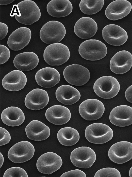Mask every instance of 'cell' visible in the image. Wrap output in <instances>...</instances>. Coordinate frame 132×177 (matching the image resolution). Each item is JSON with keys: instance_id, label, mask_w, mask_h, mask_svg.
<instances>
[{"instance_id": "obj_18", "label": "cell", "mask_w": 132, "mask_h": 177, "mask_svg": "<svg viewBox=\"0 0 132 177\" xmlns=\"http://www.w3.org/2000/svg\"><path fill=\"white\" fill-rule=\"evenodd\" d=\"M132 108L126 105H121L114 108L111 111L109 119L111 123L119 127H125L132 123Z\"/></svg>"}, {"instance_id": "obj_21", "label": "cell", "mask_w": 132, "mask_h": 177, "mask_svg": "<svg viewBox=\"0 0 132 177\" xmlns=\"http://www.w3.org/2000/svg\"><path fill=\"white\" fill-rule=\"evenodd\" d=\"M60 78L59 73L55 68L46 67L39 70L36 73L35 79L39 86L51 88L57 84Z\"/></svg>"}, {"instance_id": "obj_2", "label": "cell", "mask_w": 132, "mask_h": 177, "mask_svg": "<svg viewBox=\"0 0 132 177\" xmlns=\"http://www.w3.org/2000/svg\"><path fill=\"white\" fill-rule=\"evenodd\" d=\"M78 52L80 56L86 60L97 61L106 56L107 49L105 45L101 41L90 39L84 41L80 44Z\"/></svg>"}, {"instance_id": "obj_17", "label": "cell", "mask_w": 132, "mask_h": 177, "mask_svg": "<svg viewBox=\"0 0 132 177\" xmlns=\"http://www.w3.org/2000/svg\"><path fill=\"white\" fill-rule=\"evenodd\" d=\"M130 3L126 0H117L110 3L106 8L105 14L109 19H119L126 16L131 11Z\"/></svg>"}, {"instance_id": "obj_37", "label": "cell", "mask_w": 132, "mask_h": 177, "mask_svg": "<svg viewBox=\"0 0 132 177\" xmlns=\"http://www.w3.org/2000/svg\"><path fill=\"white\" fill-rule=\"evenodd\" d=\"M14 0H0V5H7L13 2Z\"/></svg>"}, {"instance_id": "obj_19", "label": "cell", "mask_w": 132, "mask_h": 177, "mask_svg": "<svg viewBox=\"0 0 132 177\" xmlns=\"http://www.w3.org/2000/svg\"><path fill=\"white\" fill-rule=\"evenodd\" d=\"M26 75L20 70H13L7 74L2 81L4 88L10 91H19L24 88L26 83Z\"/></svg>"}, {"instance_id": "obj_15", "label": "cell", "mask_w": 132, "mask_h": 177, "mask_svg": "<svg viewBox=\"0 0 132 177\" xmlns=\"http://www.w3.org/2000/svg\"><path fill=\"white\" fill-rule=\"evenodd\" d=\"M31 36L30 29L26 27L19 28L9 36L7 43L9 48L14 51L21 50L29 43Z\"/></svg>"}, {"instance_id": "obj_16", "label": "cell", "mask_w": 132, "mask_h": 177, "mask_svg": "<svg viewBox=\"0 0 132 177\" xmlns=\"http://www.w3.org/2000/svg\"><path fill=\"white\" fill-rule=\"evenodd\" d=\"M49 96L45 90L39 88L34 89L26 95L25 104L28 108L38 110L45 107L48 103Z\"/></svg>"}, {"instance_id": "obj_34", "label": "cell", "mask_w": 132, "mask_h": 177, "mask_svg": "<svg viewBox=\"0 0 132 177\" xmlns=\"http://www.w3.org/2000/svg\"><path fill=\"white\" fill-rule=\"evenodd\" d=\"M60 177H86L85 173L82 171L78 169L72 170L63 174Z\"/></svg>"}, {"instance_id": "obj_30", "label": "cell", "mask_w": 132, "mask_h": 177, "mask_svg": "<svg viewBox=\"0 0 132 177\" xmlns=\"http://www.w3.org/2000/svg\"><path fill=\"white\" fill-rule=\"evenodd\" d=\"M120 172L117 169L113 168L107 167L102 168L97 171L95 177H121Z\"/></svg>"}, {"instance_id": "obj_26", "label": "cell", "mask_w": 132, "mask_h": 177, "mask_svg": "<svg viewBox=\"0 0 132 177\" xmlns=\"http://www.w3.org/2000/svg\"><path fill=\"white\" fill-rule=\"evenodd\" d=\"M46 9L51 16L61 17L69 15L72 11L73 6L68 0H52L47 4Z\"/></svg>"}, {"instance_id": "obj_25", "label": "cell", "mask_w": 132, "mask_h": 177, "mask_svg": "<svg viewBox=\"0 0 132 177\" xmlns=\"http://www.w3.org/2000/svg\"><path fill=\"white\" fill-rule=\"evenodd\" d=\"M55 94L57 100L65 105L75 103L79 100L81 96L80 93L77 89L68 85H63L58 87Z\"/></svg>"}, {"instance_id": "obj_36", "label": "cell", "mask_w": 132, "mask_h": 177, "mask_svg": "<svg viewBox=\"0 0 132 177\" xmlns=\"http://www.w3.org/2000/svg\"><path fill=\"white\" fill-rule=\"evenodd\" d=\"M125 95L128 101L132 103V85L130 86L126 90Z\"/></svg>"}, {"instance_id": "obj_8", "label": "cell", "mask_w": 132, "mask_h": 177, "mask_svg": "<svg viewBox=\"0 0 132 177\" xmlns=\"http://www.w3.org/2000/svg\"><path fill=\"white\" fill-rule=\"evenodd\" d=\"M63 75L66 81L69 84L75 86H82L89 80L90 73L85 67L77 64L66 67L63 71Z\"/></svg>"}, {"instance_id": "obj_31", "label": "cell", "mask_w": 132, "mask_h": 177, "mask_svg": "<svg viewBox=\"0 0 132 177\" xmlns=\"http://www.w3.org/2000/svg\"><path fill=\"white\" fill-rule=\"evenodd\" d=\"M4 177H28L25 171L22 168L18 167L10 168L4 172Z\"/></svg>"}, {"instance_id": "obj_14", "label": "cell", "mask_w": 132, "mask_h": 177, "mask_svg": "<svg viewBox=\"0 0 132 177\" xmlns=\"http://www.w3.org/2000/svg\"><path fill=\"white\" fill-rule=\"evenodd\" d=\"M132 65V55L128 51L123 50L116 53L111 59L110 67L114 73L121 74L128 71Z\"/></svg>"}, {"instance_id": "obj_28", "label": "cell", "mask_w": 132, "mask_h": 177, "mask_svg": "<svg viewBox=\"0 0 132 177\" xmlns=\"http://www.w3.org/2000/svg\"><path fill=\"white\" fill-rule=\"evenodd\" d=\"M57 137L62 145L71 146L75 145L78 142L80 136L78 132L76 129L67 127L62 128L58 131Z\"/></svg>"}, {"instance_id": "obj_1", "label": "cell", "mask_w": 132, "mask_h": 177, "mask_svg": "<svg viewBox=\"0 0 132 177\" xmlns=\"http://www.w3.org/2000/svg\"><path fill=\"white\" fill-rule=\"evenodd\" d=\"M16 6V13L14 15L15 19L19 23L30 25L40 19L41 15L40 9L34 1L24 0Z\"/></svg>"}, {"instance_id": "obj_10", "label": "cell", "mask_w": 132, "mask_h": 177, "mask_svg": "<svg viewBox=\"0 0 132 177\" xmlns=\"http://www.w3.org/2000/svg\"><path fill=\"white\" fill-rule=\"evenodd\" d=\"M103 103L96 99H87L80 105L79 112L81 116L88 121L96 120L101 118L105 111Z\"/></svg>"}, {"instance_id": "obj_33", "label": "cell", "mask_w": 132, "mask_h": 177, "mask_svg": "<svg viewBox=\"0 0 132 177\" xmlns=\"http://www.w3.org/2000/svg\"><path fill=\"white\" fill-rule=\"evenodd\" d=\"M0 146L8 144L11 139L10 135L9 132L4 128L0 127Z\"/></svg>"}, {"instance_id": "obj_29", "label": "cell", "mask_w": 132, "mask_h": 177, "mask_svg": "<svg viewBox=\"0 0 132 177\" xmlns=\"http://www.w3.org/2000/svg\"><path fill=\"white\" fill-rule=\"evenodd\" d=\"M104 3V0H81L79 6L80 10L84 14H93L102 9Z\"/></svg>"}, {"instance_id": "obj_24", "label": "cell", "mask_w": 132, "mask_h": 177, "mask_svg": "<svg viewBox=\"0 0 132 177\" xmlns=\"http://www.w3.org/2000/svg\"><path fill=\"white\" fill-rule=\"evenodd\" d=\"M39 62L38 57L35 53L27 52L17 55L14 58L13 63L15 67L20 70L27 71L35 68Z\"/></svg>"}, {"instance_id": "obj_22", "label": "cell", "mask_w": 132, "mask_h": 177, "mask_svg": "<svg viewBox=\"0 0 132 177\" xmlns=\"http://www.w3.org/2000/svg\"><path fill=\"white\" fill-rule=\"evenodd\" d=\"M45 116L47 120L56 125L64 124L70 120L71 113L67 108L63 106L55 105L46 110Z\"/></svg>"}, {"instance_id": "obj_32", "label": "cell", "mask_w": 132, "mask_h": 177, "mask_svg": "<svg viewBox=\"0 0 132 177\" xmlns=\"http://www.w3.org/2000/svg\"><path fill=\"white\" fill-rule=\"evenodd\" d=\"M0 64L6 62L9 59L10 55V51L6 46L2 45H0Z\"/></svg>"}, {"instance_id": "obj_38", "label": "cell", "mask_w": 132, "mask_h": 177, "mask_svg": "<svg viewBox=\"0 0 132 177\" xmlns=\"http://www.w3.org/2000/svg\"><path fill=\"white\" fill-rule=\"evenodd\" d=\"M4 162V158L2 153L0 152V168L2 166Z\"/></svg>"}, {"instance_id": "obj_4", "label": "cell", "mask_w": 132, "mask_h": 177, "mask_svg": "<svg viewBox=\"0 0 132 177\" xmlns=\"http://www.w3.org/2000/svg\"><path fill=\"white\" fill-rule=\"evenodd\" d=\"M70 53L68 47L59 43L50 44L45 48L43 58L45 62L51 66H59L67 62Z\"/></svg>"}, {"instance_id": "obj_3", "label": "cell", "mask_w": 132, "mask_h": 177, "mask_svg": "<svg viewBox=\"0 0 132 177\" xmlns=\"http://www.w3.org/2000/svg\"><path fill=\"white\" fill-rule=\"evenodd\" d=\"M66 29L61 22L51 21L46 23L41 28L40 37L41 41L47 44L58 43L64 38Z\"/></svg>"}, {"instance_id": "obj_35", "label": "cell", "mask_w": 132, "mask_h": 177, "mask_svg": "<svg viewBox=\"0 0 132 177\" xmlns=\"http://www.w3.org/2000/svg\"><path fill=\"white\" fill-rule=\"evenodd\" d=\"M8 26L5 24L0 23V40H2L6 36L8 32Z\"/></svg>"}, {"instance_id": "obj_20", "label": "cell", "mask_w": 132, "mask_h": 177, "mask_svg": "<svg viewBox=\"0 0 132 177\" xmlns=\"http://www.w3.org/2000/svg\"><path fill=\"white\" fill-rule=\"evenodd\" d=\"M75 34L82 39L92 37L97 30V25L92 18L88 17H82L76 23L74 27Z\"/></svg>"}, {"instance_id": "obj_13", "label": "cell", "mask_w": 132, "mask_h": 177, "mask_svg": "<svg viewBox=\"0 0 132 177\" xmlns=\"http://www.w3.org/2000/svg\"><path fill=\"white\" fill-rule=\"evenodd\" d=\"M102 36L109 44L119 46L124 44L128 39L127 34L120 26L114 24L107 25L102 30Z\"/></svg>"}, {"instance_id": "obj_39", "label": "cell", "mask_w": 132, "mask_h": 177, "mask_svg": "<svg viewBox=\"0 0 132 177\" xmlns=\"http://www.w3.org/2000/svg\"><path fill=\"white\" fill-rule=\"evenodd\" d=\"M129 175L130 177H132V167H131L129 170Z\"/></svg>"}, {"instance_id": "obj_11", "label": "cell", "mask_w": 132, "mask_h": 177, "mask_svg": "<svg viewBox=\"0 0 132 177\" xmlns=\"http://www.w3.org/2000/svg\"><path fill=\"white\" fill-rule=\"evenodd\" d=\"M132 144L129 142L122 141L113 144L109 148L108 156L113 162L122 164L132 158Z\"/></svg>"}, {"instance_id": "obj_9", "label": "cell", "mask_w": 132, "mask_h": 177, "mask_svg": "<svg viewBox=\"0 0 132 177\" xmlns=\"http://www.w3.org/2000/svg\"><path fill=\"white\" fill-rule=\"evenodd\" d=\"M96 155L91 148L82 146L76 148L71 152L70 159L75 166L82 168L91 167L95 161Z\"/></svg>"}, {"instance_id": "obj_7", "label": "cell", "mask_w": 132, "mask_h": 177, "mask_svg": "<svg viewBox=\"0 0 132 177\" xmlns=\"http://www.w3.org/2000/svg\"><path fill=\"white\" fill-rule=\"evenodd\" d=\"M35 151L34 147L30 142L22 141L16 143L10 148L8 153V156L14 163H23L32 158Z\"/></svg>"}, {"instance_id": "obj_23", "label": "cell", "mask_w": 132, "mask_h": 177, "mask_svg": "<svg viewBox=\"0 0 132 177\" xmlns=\"http://www.w3.org/2000/svg\"><path fill=\"white\" fill-rule=\"evenodd\" d=\"M25 131L27 137L36 141H43L50 136V128L39 121L34 120L31 121L26 126Z\"/></svg>"}, {"instance_id": "obj_5", "label": "cell", "mask_w": 132, "mask_h": 177, "mask_svg": "<svg viewBox=\"0 0 132 177\" xmlns=\"http://www.w3.org/2000/svg\"><path fill=\"white\" fill-rule=\"evenodd\" d=\"M120 89L119 83L113 77L106 76L101 77L95 82L93 89L98 96L105 99L112 98L118 93Z\"/></svg>"}, {"instance_id": "obj_12", "label": "cell", "mask_w": 132, "mask_h": 177, "mask_svg": "<svg viewBox=\"0 0 132 177\" xmlns=\"http://www.w3.org/2000/svg\"><path fill=\"white\" fill-rule=\"evenodd\" d=\"M62 164V159L59 156L54 152H48L39 158L36 166L40 172L49 174L59 169Z\"/></svg>"}, {"instance_id": "obj_6", "label": "cell", "mask_w": 132, "mask_h": 177, "mask_svg": "<svg viewBox=\"0 0 132 177\" xmlns=\"http://www.w3.org/2000/svg\"><path fill=\"white\" fill-rule=\"evenodd\" d=\"M85 135L86 139L89 142L100 144L110 140L113 137V132L107 125L101 123H95L86 127Z\"/></svg>"}, {"instance_id": "obj_27", "label": "cell", "mask_w": 132, "mask_h": 177, "mask_svg": "<svg viewBox=\"0 0 132 177\" xmlns=\"http://www.w3.org/2000/svg\"><path fill=\"white\" fill-rule=\"evenodd\" d=\"M1 117L4 123L12 127L20 125L24 122L25 119L22 110L15 106L9 107L4 109L1 113Z\"/></svg>"}]
</instances>
